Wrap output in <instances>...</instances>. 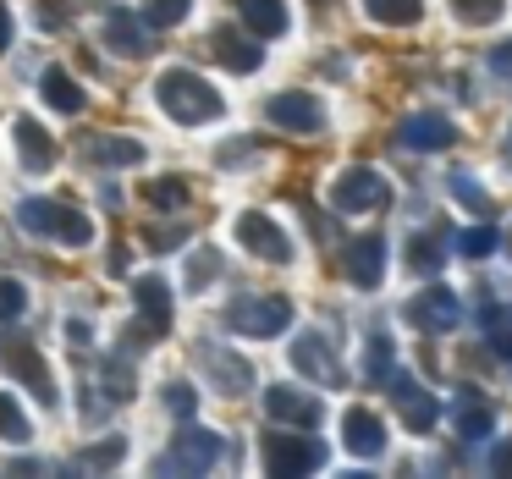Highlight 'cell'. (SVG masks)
Masks as SVG:
<instances>
[{"instance_id": "obj_1", "label": "cell", "mask_w": 512, "mask_h": 479, "mask_svg": "<svg viewBox=\"0 0 512 479\" xmlns=\"http://www.w3.org/2000/svg\"><path fill=\"white\" fill-rule=\"evenodd\" d=\"M155 100H160V111H166L171 122H182V127L215 122V116L226 111V100L199 78V72H166V78L155 83Z\"/></svg>"}, {"instance_id": "obj_2", "label": "cell", "mask_w": 512, "mask_h": 479, "mask_svg": "<svg viewBox=\"0 0 512 479\" xmlns=\"http://www.w3.org/2000/svg\"><path fill=\"white\" fill-rule=\"evenodd\" d=\"M17 221H23V232L50 237V243H67V248H89L94 243V221L83 210H72V204H61V199H23L17 204Z\"/></svg>"}, {"instance_id": "obj_3", "label": "cell", "mask_w": 512, "mask_h": 479, "mask_svg": "<svg viewBox=\"0 0 512 479\" xmlns=\"http://www.w3.org/2000/svg\"><path fill=\"white\" fill-rule=\"evenodd\" d=\"M221 435L215 430H182L177 441H171V452L166 457H155V468H149V474H210L215 463H221Z\"/></svg>"}, {"instance_id": "obj_4", "label": "cell", "mask_w": 512, "mask_h": 479, "mask_svg": "<svg viewBox=\"0 0 512 479\" xmlns=\"http://www.w3.org/2000/svg\"><path fill=\"white\" fill-rule=\"evenodd\" d=\"M0 364H6V375L12 380H23L28 391H34L39 402H56V380H50V369H45V358H39V347L28 342V336H17V331H6L0 336Z\"/></svg>"}, {"instance_id": "obj_5", "label": "cell", "mask_w": 512, "mask_h": 479, "mask_svg": "<svg viewBox=\"0 0 512 479\" xmlns=\"http://www.w3.org/2000/svg\"><path fill=\"white\" fill-rule=\"evenodd\" d=\"M259 452H265V468L270 474H314V468H325V446L314 441V435H281L270 430L265 441H259Z\"/></svg>"}, {"instance_id": "obj_6", "label": "cell", "mask_w": 512, "mask_h": 479, "mask_svg": "<svg viewBox=\"0 0 512 479\" xmlns=\"http://www.w3.org/2000/svg\"><path fill=\"white\" fill-rule=\"evenodd\" d=\"M386 199H391L386 177H380V171H369V166H347L342 177L331 182V204L342 215H369V210H380Z\"/></svg>"}, {"instance_id": "obj_7", "label": "cell", "mask_w": 512, "mask_h": 479, "mask_svg": "<svg viewBox=\"0 0 512 479\" xmlns=\"http://www.w3.org/2000/svg\"><path fill=\"white\" fill-rule=\"evenodd\" d=\"M408 320L419 325V331L441 336V331H457V320H463V303H457L452 287L430 281L424 292H413V298H408Z\"/></svg>"}, {"instance_id": "obj_8", "label": "cell", "mask_w": 512, "mask_h": 479, "mask_svg": "<svg viewBox=\"0 0 512 479\" xmlns=\"http://www.w3.org/2000/svg\"><path fill=\"white\" fill-rule=\"evenodd\" d=\"M292 320V303L287 298H237L232 314H226V325L243 336H281Z\"/></svg>"}, {"instance_id": "obj_9", "label": "cell", "mask_w": 512, "mask_h": 479, "mask_svg": "<svg viewBox=\"0 0 512 479\" xmlns=\"http://www.w3.org/2000/svg\"><path fill=\"white\" fill-rule=\"evenodd\" d=\"M386 386H391V402L402 408V424H408L413 435H430L435 419H441V402H435L413 375H402V369H397V375H386Z\"/></svg>"}, {"instance_id": "obj_10", "label": "cell", "mask_w": 512, "mask_h": 479, "mask_svg": "<svg viewBox=\"0 0 512 479\" xmlns=\"http://www.w3.org/2000/svg\"><path fill=\"white\" fill-rule=\"evenodd\" d=\"M133 298H138V320H144V331L133 336L127 347H138V342H149V336H166L171 331V287L160 276H138L133 281Z\"/></svg>"}, {"instance_id": "obj_11", "label": "cell", "mask_w": 512, "mask_h": 479, "mask_svg": "<svg viewBox=\"0 0 512 479\" xmlns=\"http://www.w3.org/2000/svg\"><path fill=\"white\" fill-rule=\"evenodd\" d=\"M237 243H243L248 254L270 259V265H287V259H292L287 232H281L270 215H259V210H243V215H237Z\"/></svg>"}, {"instance_id": "obj_12", "label": "cell", "mask_w": 512, "mask_h": 479, "mask_svg": "<svg viewBox=\"0 0 512 479\" xmlns=\"http://www.w3.org/2000/svg\"><path fill=\"white\" fill-rule=\"evenodd\" d=\"M457 127L446 122L441 111H419V116H402L397 122V144L413 149V155H435V149H452Z\"/></svg>"}, {"instance_id": "obj_13", "label": "cell", "mask_w": 512, "mask_h": 479, "mask_svg": "<svg viewBox=\"0 0 512 479\" xmlns=\"http://www.w3.org/2000/svg\"><path fill=\"white\" fill-rule=\"evenodd\" d=\"M265 413L276 424H292V430H314V424L325 419L320 397H309V391H298V386H270L265 391Z\"/></svg>"}, {"instance_id": "obj_14", "label": "cell", "mask_w": 512, "mask_h": 479, "mask_svg": "<svg viewBox=\"0 0 512 479\" xmlns=\"http://www.w3.org/2000/svg\"><path fill=\"white\" fill-rule=\"evenodd\" d=\"M380 276H386V237L364 232L353 248H347V281L369 292V287H380Z\"/></svg>"}, {"instance_id": "obj_15", "label": "cell", "mask_w": 512, "mask_h": 479, "mask_svg": "<svg viewBox=\"0 0 512 479\" xmlns=\"http://www.w3.org/2000/svg\"><path fill=\"white\" fill-rule=\"evenodd\" d=\"M342 441H347V452H353V457H380V452H386V424H380V413L347 408Z\"/></svg>"}, {"instance_id": "obj_16", "label": "cell", "mask_w": 512, "mask_h": 479, "mask_svg": "<svg viewBox=\"0 0 512 479\" xmlns=\"http://www.w3.org/2000/svg\"><path fill=\"white\" fill-rule=\"evenodd\" d=\"M270 122L287 127V133H320L325 111H320V100H309V94H276V100H270Z\"/></svg>"}, {"instance_id": "obj_17", "label": "cell", "mask_w": 512, "mask_h": 479, "mask_svg": "<svg viewBox=\"0 0 512 479\" xmlns=\"http://www.w3.org/2000/svg\"><path fill=\"white\" fill-rule=\"evenodd\" d=\"M12 138H17V160H23V171H34V177H45V171L56 166V144H50V133H45L39 122H28V116H17Z\"/></svg>"}, {"instance_id": "obj_18", "label": "cell", "mask_w": 512, "mask_h": 479, "mask_svg": "<svg viewBox=\"0 0 512 479\" xmlns=\"http://www.w3.org/2000/svg\"><path fill=\"white\" fill-rule=\"evenodd\" d=\"M292 364H298L303 375L325 380V386H342V369H336V353H331V342H325V336H314V331L292 342Z\"/></svg>"}, {"instance_id": "obj_19", "label": "cell", "mask_w": 512, "mask_h": 479, "mask_svg": "<svg viewBox=\"0 0 512 479\" xmlns=\"http://www.w3.org/2000/svg\"><path fill=\"white\" fill-rule=\"evenodd\" d=\"M199 358H204V369H210V380L226 391V397H243V391L254 386V369H248L237 353H221V347H199Z\"/></svg>"}, {"instance_id": "obj_20", "label": "cell", "mask_w": 512, "mask_h": 479, "mask_svg": "<svg viewBox=\"0 0 512 479\" xmlns=\"http://www.w3.org/2000/svg\"><path fill=\"white\" fill-rule=\"evenodd\" d=\"M452 424H457V435H463V441H485V435L496 430V408H490L479 391H457Z\"/></svg>"}, {"instance_id": "obj_21", "label": "cell", "mask_w": 512, "mask_h": 479, "mask_svg": "<svg viewBox=\"0 0 512 479\" xmlns=\"http://www.w3.org/2000/svg\"><path fill=\"white\" fill-rule=\"evenodd\" d=\"M210 50H215V61H221V67H232V72H259V61H265L254 39H243L237 28H221V34L210 39Z\"/></svg>"}, {"instance_id": "obj_22", "label": "cell", "mask_w": 512, "mask_h": 479, "mask_svg": "<svg viewBox=\"0 0 512 479\" xmlns=\"http://www.w3.org/2000/svg\"><path fill=\"white\" fill-rule=\"evenodd\" d=\"M105 45H111L116 56H144V45H149V28L138 23L133 12H122V6H116V12L105 17Z\"/></svg>"}, {"instance_id": "obj_23", "label": "cell", "mask_w": 512, "mask_h": 479, "mask_svg": "<svg viewBox=\"0 0 512 479\" xmlns=\"http://www.w3.org/2000/svg\"><path fill=\"white\" fill-rule=\"evenodd\" d=\"M237 12H243V28H254L259 39L287 34V6L281 0H237Z\"/></svg>"}, {"instance_id": "obj_24", "label": "cell", "mask_w": 512, "mask_h": 479, "mask_svg": "<svg viewBox=\"0 0 512 479\" xmlns=\"http://www.w3.org/2000/svg\"><path fill=\"white\" fill-rule=\"evenodd\" d=\"M402 259H408L413 276H441V265H446V243H441V232H413V237H408V248H402Z\"/></svg>"}, {"instance_id": "obj_25", "label": "cell", "mask_w": 512, "mask_h": 479, "mask_svg": "<svg viewBox=\"0 0 512 479\" xmlns=\"http://www.w3.org/2000/svg\"><path fill=\"white\" fill-rule=\"evenodd\" d=\"M39 89H45V105L50 111H61V116H78L83 105V89H78V78H67V67H50L45 78H39Z\"/></svg>"}, {"instance_id": "obj_26", "label": "cell", "mask_w": 512, "mask_h": 479, "mask_svg": "<svg viewBox=\"0 0 512 479\" xmlns=\"http://www.w3.org/2000/svg\"><path fill=\"white\" fill-rule=\"evenodd\" d=\"M89 160L94 166H144V144L133 138H89Z\"/></svg>"}, {"instance_id": "obj_27", "label": "cell", "mask_w": 512, "mask_h": 479, "mask_svg": "<svg viewBox=\"0 0 512 479\" xmlns=\"http://www.w3.org/2000/svg\"><path fill=\"white\" fill-rule=\"evenodd\" d=\"M485 347L501 358V364H512V303H496V309H485Z\"/></svg>"}, {"instance_id": "obj_28", "label": "cell", "mask_w": 512, "mask_h": 479, "mask_svg": "<svg viewBox=\"0 0 512 479\" xmlns=\"http://www.w3.org/2000/svg\"><path fill=\"white\" fill-rule=\"evenodd\" d=\"M364 12L386 28H413L424 17V0H364Z\"/></svg>"}, {"instance_id": "obj_29", "label": "cell", "mask_w": 512, "mask_h": 479, "mask_svg": "<svg viewBox=\"0 0 512 479\" xmlns=\"http://www.w3.org/2000/svg\"><path fill=\"white\" fill-rule=\"evenodd\" d=\"M144 199H149V210H188L193 193H188V182H182V177H160V182H149V188H144Z\"/></svg>"}, {"instance_id": "obj_30", "label": "cell", "mask_w": 512, "mask_h": 479, "mask_svg": "<svg viewBox=\"0 0 512 479\" xmlns=\"http://www.w3.org/2000/svg\"><path fill=\"white\" fill-rule=\"evenodd\" d=\"M496 248H501V232H496V226H485V221L468 226V232L457 237V254H463V259H490Z\"/></svg>"}, {"instance_id": "obj_31", "label": "cell", "mask_w": 512, "mask_h": 479, "mask_svg": "<svg viewBox=\"0 0 512 479\" xmlns=\"http://www.w3.org/2000/svg\"><path fill=\"white\" fill-rule=\"evenodd\" d=\"M28 435H34V424H28L23 402L0 391V441H28Z\"/></svg>"}, {"instance_id": "obj_32", "label": "cell", "mask_w": 512, "mask_h": 479, "mask_svg": "<svg viewBox=\"0 0 512 479\" xmlns=\"http://www.w3.org/2000/svg\"><path fill=\"white\" fill-rule=\"evenodd\" d=\"M193 0H149L144 6V28H177L182 17H188Z\"/></svg>"}, {"instance_id": "obj_33", "label": "cell", "mask_w": 512, "mask_h": 479, "mask_svg": "<svg viewBox=\"0 0 512 479\" xmlns=\"http://www.w3.org/2000/svg\"><path fill=\"white\" fill-rule=\"evenodd\" d=\"M452 199L463 204V210H474L479 221H485V215H490V199H485V188H479L474 177H463V171H457V177H452Z\"/></svg>"}, {"instance_id": "obj_34", "label": "cell", "mask_w": 512, "mask_h": 479, "mask_svg": "<svg viewBox=\"0 0 512 479\" xmlns=\"http://www.w3.org/2000/svg\"><path fill=\"white\" fill-rule=\"evenodd\" d=\"M160 402H166V413H177V419H193V408H199V391H193L188 380H171V386L160 391Z\"/></svg>"}, {"instance_id": "obj_35", "label": "cell", "mask_w": 512, "mask_h": 479, "mask_svg": "<svg viewBox=\"0 0 512 479\" xmlns=\"http://www.w3.org/2000/svg\"><path fill=\"white\" fill-rule=\"evenodd\" d=\"M364 369H369V380H386L391 375V336H369V347H364Z\"/></svg>"}, {"instance_id": "obj_36", "label": "cell", "mask_w": 512, "mask_h": 479, "mask_svg": "<svg viewBox=\"0 0 512 479\" xmlns=\"http://www.w3.org/2000/svg\"><path fill=\"white\" fill-rule=\"evenodd\" d=\"M122 452H127V441H122V435H111V441L89 446V452H83V463H78V468H116V463H122Z\"/></svg>"}, {"instance_id": "obj_37", "label": "cell", "mask_w": 512, "mask_h": 479, "mask_svg": "<svg viewBox=\"0 0 512 479\" xmlns=\"http://www.w3.org/2000/svg\"><path fill=\"white\" fill-rule=\"evenodd\" d=\"M452 12L457 17H463V23H496V17H501V0H452Z\"/></svg>"}, {"instance_id": "obj_38", "label": "cell", "mask_w": 512, "mask_h": 479, "mask_svg": "<svg viewBox=\"0 0 512 479\" xmlns=\"http://www.w3.org/2000/svg\"><path fill=\"white\" fill-rule=\"evenodd\" d=\"M215 270H221V254H210V248H204V254H193V259H188V287H193V292L210 287Z\"/></svg>"}, {"instance_id": "obj_39", "label": "cell", "mask_w": 512, "mask_h": 479, "mask_svg": "<svg viewBox=\"0 0 512 479\" xmlns=\"http://www.w3.org/2000/svg\"><path fill=\"white\" fill-rule=\"evenodd\" d=\"M23 303H28L23 281H12V276H0V320H17V314H23Z\"/></svg>"}, {"instance_id": "obj_40", "label": "cell", "mask_w": 512, "mask_h": 479, "mask_svg": "<svg viewBox=\"0 0 512 479\" xmlns=\"http://www.w3.org/2000/svg\"><path fill=\"white\" fill-rule=\"evenodd\" d=\"M490 474L512 479V435H501V441H496V452H490Z\"/></svg>"}, {"instance_id": "obj_41", "label": "cell", "mask_w": 512, "mask_h": 479, "mask_svg": "<svg viewBox=\"0 0 512 479\" xmlns=\"http://www.w3.org/2000/svg\"><path fill=\"white\" fill-rule=\"evenodd\" d=\"M490 72H496V78L512 89V39H507V45H496V50H490Z\"/></svg>"}, {"instance_id": "obj_42", "label": "cell", "mask_w": 512, "mask_h": 479, "mask_svg": "<svg viewBox=\"0 0 512 479\" xmlns=\"http://www.w3.org/2000/svg\"><path fill=\"white\" fill-rule=\"evenodd\" d=\"M177 243H182V232H177V226H160V232H149V248H155V254H171Z\"/></svg>"}, {"instance_id": "obj_43", "label": "cell", "mask_w": 512, "mask_h": 479, "mask_svg": "<svg viewBox=\"0 0 512 479\" xmlns=\"http://www.w3.org/2000/svg\"><path fill=\"white\" fill-rule=\"evenodd\" d=\"M100 204L105 210H122V188H100Z\"/></svg>"}, {"instance_id": "obj_44", "label": "cell", "mask_w": 512, "mask_h": 479, "mask_svg": "<svg viewBox=\"0 0 512 479\" xmlns=\"http://www.w3.org/2000/svg\"><path fill=\"white\" fill-rule=\"evenodd\" d=\"M12 45V12H0V50Z\"/></svg>"}, {"instance_id": "obj_45", "label": "cell", "mask_w": 512, "mask_h": 479, "mask_svg": "<svg viewBox=\"0 0 512 479\" xmlns=\"http://www.w3.org/2000/svg\"><path fill=\"white\" fill-rule=\"evenodd\" d=\"M501 160H507V166H512V127H507V149H501Z\"/></svg>"}, {"instance_id": "obj_46", "label": "cell", "mask_w": 512, "mask_h": 479, "mask_svg": "<svg viewBox=\"0 0 512 479\" xmlns=\"http://www.w3.org/2000/svg\"><path fill=\"white\" fill-rule=\"evenodd\" d=\"M507 254H512V232H507Z\"/></svg>"}, {"instance_id": "obj_47", "label": "cell", "mask_w": 512, "mask_h": 479, "mask_svg": "<svg viewBox=\"0 0 512 479\" xmlns=\"http://www.w3.org/2000/svg\"><path fill=\"white\" fill-rule=\"evenodd\" d=\"M320 6H325V0H320Z\"/></svg>"}]
</instances>
